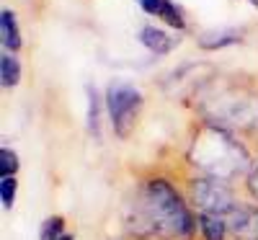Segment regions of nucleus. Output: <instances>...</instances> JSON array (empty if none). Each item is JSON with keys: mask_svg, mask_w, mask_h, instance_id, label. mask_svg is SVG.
<instances>
[{"mask_svg": "<svg viewBox=\"0 0 258 240\" xmlns=\"http://www.w3.org/2000/svg\"><path fill=\"white\" fill-rule=\"evenodd\" d=\"M64 232H68V225H64V217L59 214H52L47 217L39 227V240H59Z\"/></svg>", "mask_w": 258, "mask_h": 240, "instance_id": "nucleus-11", "label": "nucleus"}, {"mask_svg": "<svg viewBox=\"0 0 258 240\" xmlns=\"http://www.w3.org/2000/svg\"><path fill=\"white\" fill-rule=\"evenodd\" d=\"M59 240H75V235H73V232H70V230H68V232H64V235H62V237H59Z\"/></svg>", "mask_w": 258, "mask_h": 240, "instance_id": "nucleus-18", "label": "nucleus"}, {"mask_svg": "<svg viewBox=\"0 0 258 240\" xmlns=\"http://www.w3.org/2000/svg\"><path fill=\"white\" fill-rule=\"evenodd\" d=\"M16 191H18L16 176L13 178H0V202H3V209L6 212H11L13 204H16Z\"/></svg>", "mask_w": 258, "mask_h": 240, "instance_id": "nucleus-14", "label": "nucleus"}, {"mask_svg": "<svg viewBox=\"0 0 258 240\" xmlns=\"http://www.w3.org/2000/svg\"><path fill=\"white\" fill-rule=\"evenodd\" d=\"M137 3H140V8H142L145 13L160 16V11H163V6H165V0H137Z\"/></svg>", "mask_w": 258, "mask_h": 240, "instance_id": "nucleus-16", "label": "nucleus"}, {"mask_svg": "<svg viewBox=\"0 0 258 240\" xmlns=\"http://www.w3.org/2000/svg\"><path fill=\"white\" fill-rule=\"evenodd\" d=\"M0 41H3L6 49H11V54L21 49V34H18V26H16V13L13 11L0 13Z\"/></svg>", "mask_w": 258, "mask_h": 240, "instance_id": "nucleus-8", "label": "nucleus"}, {"mask_svg": "<svg viewBox=\"0 0 258 240\" xmlns=\"http://www.w3.org/2000/svg\"><path fill=\"white\" fill-rule=\"evenodd\" d=\"M158 18H163L165 24H168V26H173V29H183V26H186L181 8H178L176 3H170V0H165V6H163V11H160Z\"/></svg>", "mask_w": 258, "mask_h": 240, "instance_id": "nucleus-13", "label": "nucleus"}, {"mask_svg": "<svg viewBox=\"0 0 258 240\" xmlns=\"http://www.w3.org/2000/svg\"><path fill=\"white\" fill-rule=\"evenodd\" d=\"M240 34L238 31H207L199 36V47L202 49H222L230 44H238Z\"/></svg>", "mask_w": 258, "mask_h": 240, "instance_id": "nucleus-9", "label": "nucleus"}, {"mask_svg": "<svg viewBox=\"0 0 258 240\" xmlns=\"http://www.w3.org/2000/svg\"><path fill=\"white\" fill-rule=\"evenodd\" d=\"M21 80V65L13 54H3L0 57V83H3V88H16Z\"/></svg>", "mask_w": 258, "mask_h": 240, "instance_id": "nucleus-10", "label": "nucleus"}, {"mask_svg": "<svg viewBox=\"0 0 258 240\" xmlns=\"http://www.w3.org/2000/svg\"><path fill=\"white\" fill-rule=\"evenodd\" d=\"M248 189H250V194L258 199V163L250 168V173H248Z\"/></svg>", "mask_w": 258, "mask_h": 240, "instance_id": "nucleus-17", "label": "nucleus"}, {"mask_svg": "<svg viewBox=\"0 0 258 240\" xmlns=\"http://www.w3.org/2000/svg\"><path fill=\"white\" fill-rule=\"evenodd\" d=\"M106 106H109V116L114 122L116 135L126 137L142 108V93L129 83H111V88L106 91Z\"/></svg>", "mask_w": 258, "mask_h": 240, "instance_id": "nucleus-4", "label": "nucleus"}, {"mask_svg": "<svg viewBox=\"0 0 258 240\" xmlns=\"http://www.w3.org/2000/svg\"><path fill=\"white\" fill-rule=\"evenodd\" d=\"M140 41L150 52H155V54H165V52L173 49V44H176V41L170 39L163 29H158V26H145L140 31Z\"/></svg>", "mask_w": 258, "mask_h": 240, "instance_id": "nucleus-7", "label": "nucleus"}, {"mask_svg": "<svg viewBox=\"0 0 258 240\" xmlns=\"http://www.w3.org/2000/svg\"><path fill=\"white\" fill-rule=\"evenodd\" d=\"M191 160L202 170H207L209 178L227 181L248 168V152L222 127L209 124V127H202V132L194 137Z\"/></svg>", "mask_w": 258, "mask_h": 240, "instance_id": "nucleus-2", "label": "nucleus"}, {"mask_svg": "<svg viewBox=\"0 0 258 240\" xmlns=\"http://www.w3.org/2000/svg\"><path fill=\"white\" fill-rule=\"evenodd\" d=\"M124 227L135 240H191L197 217L173 186L155 178L145 184L135 207L124 212Z\"/></svg>", "mask_w": 258, "mask_h": 240, "instance_id": "nucleus-1", "label": "nucleus"}, {"mask_svg": "<svg viewBox=\"0 0 258 240\" xmlns=\"http://www.w3.org/2000/svg\"><path fill=\"white\" fill-rule=\"evenodd\" d=\"M197 227L202 240H227V220L214 214H197Z\"/></svg>", "mask_w": 258, "mask_h": 240, "instance_id": "nucleus-6", "label": "nucleus"}, {"mask_svg": "<svg viewBox=\"0 0 258 240\" xmlns=\"http://www.w3.org/2000/svg\"><path fill=\"white\" fill-rule=\"evenodd\" d=\"M232 240H258V207H238L227 217Z\"/></svg>", "mask_w": 258, "mask_h": 240, "instance_id": "nucleus-5", "label": "nucleus"}, {"mask_svg": "<svg viewBox=\"0 0 258 240\" xmlns=\"http://www.w3.org/2000/svg\"><path fill=\"white\" fill-rule=\"evenodd\" d=\"M18 170V158L11 147H3L0 150V176L3 178H13Z\"/></svg>", "mask_w": 258, "mask_h": 240, "instance_id": "nucleus-15", "label": "nucleus"}, {"mask_svg": "<svg viewBox=\"0 0 258 240\" xmlns=\"http://www.w3.org/2000/svg\"><path fill=\"white\" fill-rule=\"evenodd\" d=\"M88 132L93 137H98L101 132V103H98V93L93 85H88Z\"/></svg>", "mask_w": 258, "mask_h": 240, "instance_id": "nucleus-12", "label": "nucleus"}, {"mask_svg": "<svg viewBox=\"0 0 258 240\" xmlns=\"http://www.w3.org/2000/svg\"><path fill=\"white\" fill-rule=\"evenodd\" d=\"M250 3H253V6H258V0H250Z\"/></svg>", "mask_w": 258, "mask_h": 240, "instance_id": "nucleus-19", "label": "nucleus"}, {"mask_svg": "<svg viewBox=\"0 0 258 240\" xmlns=\"http://www.w3.org/2000/svg\"><path fill=\"white\" fill-rule=\"evenodd\" d=\"M191 202L197 207V214H214V217H227L238 209L235 194L227 189L225 181L220 178H197L191 184Z\"/></svg>", "mask_w": 258, "mask_h": 240, "instance_id": "nucleus-3", "label": "nucleus"}]
</instances>
